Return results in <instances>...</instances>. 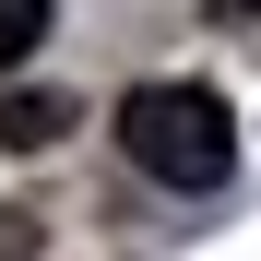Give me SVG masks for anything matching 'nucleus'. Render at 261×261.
Instances as JSON below:
<instances>
[{
	"mask_svg": "<svg viewBox=\"0 0 261 261\" xmlns=\"http://www.w3.org/2000/svg\"><path fill=\"white\" fill-rule=\"evenodd\" d=\"M119 154L143 166L154 190H226L238 119H226L214 83H130V95H119Z\"/></svg>",
	"mask_w": 261,
	"mask_h": 261,
	"instance_id": "obj_1",
	"label": "nucleus"
},
{
	"mask_svg": "<svg viewBox=\"0 0 261 261\" xmlns=\"http://www.w3.org/2000/svg\"><path fill=\"white\" fill-rule=\"evenodd\" d=\"M71 130V95L60 83H12V95H0V154H48Z\"/></svg>",
	"mask_w": 261,
	"mask_h": 261,
	"instance_id": "obj_2",
	"label": "nucleus"
},
{
	"mask_svg": "<svg viewBox=\"0 0 261 261\" xmlns=\"http://www.w3.org/2000/svg\"><path fill=\"white\" fill-rule=\"evenodd\" d=\"M36 36H48V0H0V71H24Z\"/></svg>",
	"mask_w": 261,
	"mask_h": 261,
	"instance_id": "obj_3",
	"label": "nucleus"
},
{
	"mask_svg": "<svg viewBox=\"0 0 261 261\" xmlns=\"http://www.w3.org/2000/svg\"><path fill=\"white\" fill-rule=\"evenodd\" d=\"M0 261H36V226H24V214H0Z\"/></svg>",
	"mask_w": 261,
	"mask_h": 261,
	"instance_id": "obj_4",
	"label": "nucleus"
},
{
	"mask_svg": "<svg viewBox=\"0 0 261 261\" xmlns=\"http://www.w3.org/2000/svg\"><path fill=\"white\" fill-rule=\"evenodd\" d=\"M202 12H214V24H261V0H202Z\"/></svg>",
	"mask_w": 261,
	"mask_h": 261,
	"instance_id": "obj_5",
	"label": "nucleus"
}]
</instances>
